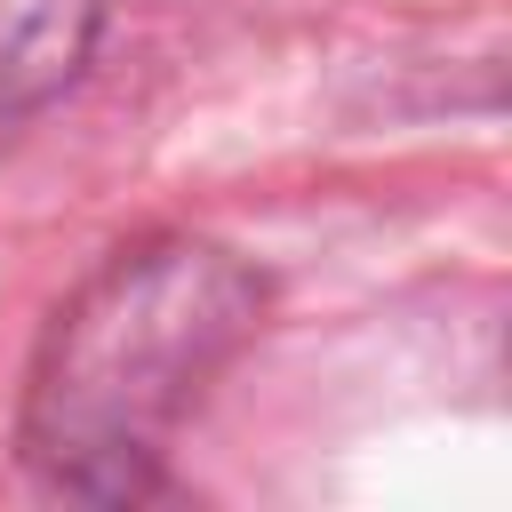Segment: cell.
I'll use <instances>...</instances> for the list:
<instances>
[{
	"mask_svg": "<svg viewBox=\"0 0 512 512\" xmlns=\"http://www.w3.org/2000/svg\"><path fill=\"white\" fill-rule=\"evenodd\" d=\"M264 280L208 240L120 248L40 336L24 384V472L48 496L128 504L160 480L168 432L248 344Z\"/></svg>",
	"mask_w": 512,
	"mask_h": 512,
	"instance_id": "obj_1",
	"label": "cell"
}]
</instances>
